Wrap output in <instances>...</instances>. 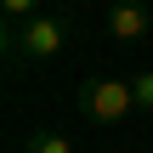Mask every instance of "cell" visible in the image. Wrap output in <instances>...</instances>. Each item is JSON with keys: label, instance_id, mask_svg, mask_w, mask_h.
<instances>
[{"label": "cell", "instance_id": "cell-1", "mask_svg": "<svg viewBox=\"0 0 153 153\" xmlns=\"http://www.w3.org/2000/svg\"><path fill=\"white\" fill-rule=\"evenodd\" d=\"M62 45H68V28L57 17H17L6 28V57H17V62H51V57H62Z\"/></svg>", "mask_w": 153, "mask_h": 153}, {"label": "cell", "instance_id": "cell-2", "mask_svg": "<svg viewBox=\"0 0 153 153\" xmlns=\"http://www.w3.org/2000/svg\"><path fill=\"white\" fill-rule=\"evenodd\" d=\"M136 108V91L125 85V79H85V91H79V114L91 119V125H119L125 114Z\"/></svg>", "mask_w": 153, "mask_h": 153}, {"label": "cell", "instance_id": "cell-3", "mask_svg": "<svg viewBox=\"0 0 153 153\" xmlns=\"http://www.w3.org/2000/svg\"><path fill=\"white\" fill-rule=\"evenodd\" d=\"M148 23H153V11L142 6V0H119V6L108 11V34H114V40H125V45H131V40H142V34H148Z\"/></svg>", "mask_w": 153, "mask_h": 153}, {"label": "cell", "instance_id": "cell-4", "mask_svg": "<svg viewBox=\"0 0 153 153\" xmlns=\"http://www.w3.org/2000/svg\"><path fill=\"white\" fill-rule=\"evenodd\" d=\"M23 153H74V142H68L62 131H34V136L23 142Z\"/></svg>", "mask_w": 153, "mask_h": 153}, {"label": "cell", "instance_id": "cell-5", "mask_svg": "<svg viewBox=\"0 0 153 153\" xmlns=\"http://www.w3.org/2000/svg\"><path fill=\"white\" fill-rule=\"evenodd\" d=\"M131 91H136V114H153V68H142L131 79Z\"/></svg>", "mask_w": 153, "mask_h": 153}, {"label": "cell", "instance_id": "cell-6", "mask_svg": "<svg viewBox=\"0 0 153 153\" xmlns=\"http://www.w3.org/2000/svg\"><path fill=\"white\" fill-rule=\"evenodd\" d=\"M34 6H40V0H0V11H6L11 23H17V17H34Z\"/></svg>", "mask_w": 153, "mask_h": 153}]
</instances>
